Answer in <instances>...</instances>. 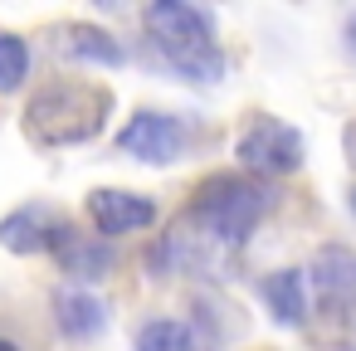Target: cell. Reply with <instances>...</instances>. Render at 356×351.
Wrapping results in <instances>:
<instances>
[{"label": "cell", "instance_id": "3957f363", "mask_svg": "<svg viewBox=\"0 0 356 351\" xmlns=\"http://www.w3.org/2000/svg\"><path fill=\"white\" fill-rule=\"evenodd\" d=\"M268 210H273V190L264 181H249V176H210V181H200L186 220L195 229H205L215 244L239 249Z\"/></svg>", "mask_w": 356, "mask_h": 351}, {"label": "cell", "instance_id": "e0dca14e", "mask_svg": "<svg viewBox=\"0 0 356 351\" xmlns=\"http://www.w3.org/2000/svg\"><path fill=\"white\" fill-rule=\"evenodd\" d=\"M351 210H356V195H351Z\"/></svg>", "mask_w": 356, "mask_h": 351}, {"label": "cell", "instance_id": "30bf717a", "mask_svg": "<svg viewBox=\"0 0 356 351\" xmlns=\"http://www.w3.org/2000/svg\"><path fill=\"white\" fill-rule=\"evenodd\" d=\"M59 54L69 64H98V69H122L127 64L122 44L108 30H98V25H69L64 40H59Z\"/></svg>", "mask_w": 356, "mask_h": 351}, {"label": "cell", "instance_id": "7a4b0ae2", "mask_svg": "<svg viewBox=\"0 0 356 351\" xmlns=\"http://www.w3.org/2000/svg\"><path fill=\"white\" fill-rule=\"evenodd\" d=\"M108 108H113V88L59 79V83H49V88H40L30 98V108H25V137L40 142V147H79V142H88V137L103 132Z\"/></svg>", "mask_w": 356, "mask_h": 351}, {"label": "cell", "instance_id": "9a60e30c", "mask_svg": "<svg viewBox=\"0 0 356 351\" xmlns=\"http://www.w3.org/2000/svg\"><path fill=\"white\" fill-rule=\"evenodd\" d=\"M346 49H351V59H356V15H346Z\"/></svg>", "mask_w": 356, "mask_h": 351}, {"label": "cell", "instance_id": "52a82bcc", "mask_svg": "<svg viewBox=\"0 0 356 351\" xmlns=\"http://www.w3.org/2000/svg\"><path fill=\"white\" fill-rule=\"evenodd\" d=\"M88 220H93V229L103 239H118V234L147 229L156 220V205L147 195H137V190H118L113 186V190H93L88 195Z\"/></svg>", "mask_w": 356, "mask_h": 351}, {"label": "cell", "instance_id": "5b68a950", "mask_svg": "<svg viewBox=\"0 0 356 351\" xmlns=\"http://www.w3.org/2000/svg\"><path fill=\"white\" fill-rule=\"evenodd\" d=\"M186 147H191V127L176 113H156V108H142L118 132V152L132 161H147V166H171Z\"/></svg>", "mask_w": 356, "mask_h": 351}, {"label": "cell", "instance_id": "277c9868", "mask_svg": "<svg viewBox=\"0 0 356 351\" xmlns=\"http://www.w3.org/2000/svg\"><path fill=\"white\" fill-rule=\"evenodd\" d=\"M234 156H239V166L254 171V176H288V171L302 166L307 142H302L298 127H288V122H278V117H259V122H249V127L239 132Z\"/></svg>", "mask_w": 356, "mask_h": 351}, {"label": "cell", "instance_id": "7c38bea8", "mask_svg": "<svg viewBox=\"0 0 356 351\" xmlns=\"http://www.w3.org/2000/svg\"><path fill=\"white\" fill-rule=\"evenodd\" d=\"M59 263H64V273H69V278H79V283H103V278L118 268V254H113V244H108V239L74 234V239L59 249Z\"/></svg>", "mask_w": 356, "mask_h": 351}, {"label": "cell", "instance_id": "ba28073f", "mask_svg": "<svg viewBox=\"0 0 356 351\" xmlns=\"http://www.w3.org/2000/svg\"><path fill=\"white\" fill-rule=\"evenodd\" d=\"M312 288L327 307H356V254L341 244H327L312 259Z\"/></svg>", "mask_w": 356, "mask_h": 351}, {"label": "cell", "instance_id": "9c48e42d", "mask_svg": "<svg viewBox=\"0 0 356 351\" xmlns=\"http://www.w3.org/2000/svg\"><path fill=\"white\" fill-rule=\"evenodd\" d=\"M54 322L69 341H93L108 327V302L93 297L88 288H59L54 293Z\"/></svg>", "mask_w": 356, "mask_h": 351}, {"label": "cell", "instance_id": "4fadbf2b", "mask_svg": "<svg viewBox=\"0 0 356 351\" xmlns=\"http://www.w3.org/2000/svg\"><path fill=\"white\" fill-rule=\"evenodd\" d=\"M137 351H200L195 332L176 317H152L137 327Z\"/></svg>", "mask_w": 356, "mask_h": 351}, {"label": "cell", "instance_id": "5bb4252c", "mask_svg": "<svg viewBox=\"0 0 356 351\" xmlns=\"http://www.w3.org/2000/svg\"><path fill=\"white\" fill-rule=\"evenodd\" d=\"M30 74V44L20 35H6L0 30V93H15Z\"/></svg>", "mask_w": 356, "mask_h": 351}, {"label": "cell", "instance_id": "6da1fadb", "mask_svg": "<svg viewBox=\"0 0 356 351\" xmlns=\"http://www.w3.org/2000/svg\"><path fill=\"white\" fill-rule=\"evenodd\" d=\"M156 54L186 74L191 83H220L225 79V54L215 49V15L200 6H186V0H161V6H147L142 15Z\"/></svg>", "mask_w": 356, "mask_h": 351}, {"label": "cell", "instance_id": "2e32d148", "mask_svg": "<svg viewBox=\"0 0 356 351\" xmlns=\"http://www.w3.org/2000/svg\"><path fill=\"white\" fill-rule=\"evenodd\" d=\"M0 351H20V346H15V341H6V336H0Z\"/></svg>", "mask_w": 356, "mask_h": 351}, {"label": "cell", "instance_id": "8fae6325", "mask_svg": "<svg viewBox=\"0 0 356 351\" xmlns=\"http://www.w3.org/2000/svg\"><path fill=\"white\" fill-rule=\"evenodd\" d=\"M268 312L283 322V327H302L307 322V273L302 268H278L259 283Z\"/></svg>", "mask_w": 356, "mask_h": 351}, {"label": "cell", "instance_id": "8992f818", "mask_svg": "<svg viewBox=\"0 0 356 351\" xmlns=\"http://www.w3.org/2000/svg\"><path fill=\"white\" fill-rule=\"evenodd\" d=\"M74 239V225L64 210L44 205V200H30L20 210H10L6 220H0V244H6L10 254H49V249H64Z\"/></svg>", "mask_w": 356, "mask_h": 351}]
</instances>
